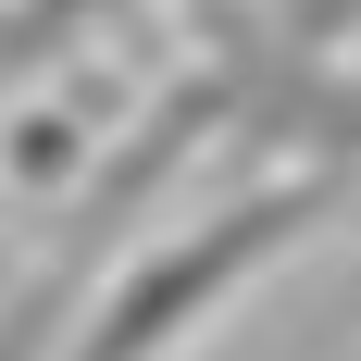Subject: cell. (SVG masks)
<instances>
[{"instance_id":"6da1fadb","label":"cell","mask_w":361,"mask_h":361,"mask_svg":"<svg viewBox=\"0 0 361 361\" xmlns=\"http://www.w3.org/2000/svg\"><path fill=\"white\" fill-rule=\"evenodd\" d=\"M324 200L336 187H250V200H224V212L175 224V237H149V250L112 274V299L75 324L63 361H162V349H187L262 262H287L299 237L324 224Z\"/></svg>"},{"instance_id":"7a4b0ae2","label":"cell","mask_w":361,"mask_h":361,"mask_svg":"<svg viewBox=\"0 0 361 361\" xmlns=\"http://www.w3.org/2000/svg\"><path fill=\"white\" fill-rule=\"evenodd\" d=\"M299 13H312V25H336V13H349V0H299Z\"/></svg>"}]
</instances>
